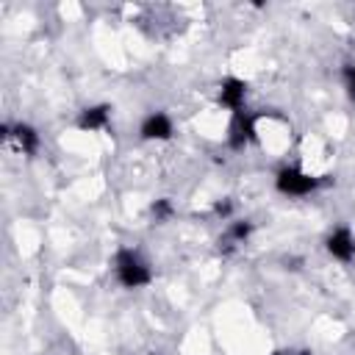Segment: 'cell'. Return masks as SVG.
I'll use <instances>...</instances> for the list:
<instances>
[{
    "label": "cell",
    "mask_w": 355,
    "mask_h": 355,
    "mask_svg": "<svg viewBox=\"0 0 355 355\" xmlns=\"http://www.w3.org/2000/svg\"><path fill=\"white\" fill-rule=\"evenodd\" d=\"M114 269H116V277L125 288H141L153 280V272H150L147 261L136 250H119L116 258H114Z\"/></svg>",
    "instance_id": "obj_1"
},
{
    "label": "cell",
    "mask_w": 355,
    "mask_h": 355,
    "mask_svg": "<svg viewBox=\"0 0 355 355\" xmlns=\"http://www.w3.org/2000/svg\"><path fill=\"white\" fill-rule=\"evenodd\" d=\"M141 139H150V141H166L172 139V119L161 111L150 114L144 122H141Z\"/></svg>",
    "instance_id": "obj_6"
},
{
    "label": "cell",
    "mask_w": 355,
    "mask_h": 355,
    "mask_svg": "<svg viewBox=\"0 0 355 355\" xmlns=\"http://www.w3.org/2000/svg\"><path fill=\"white\" fill-rule=\"evenodd\" d=\"M250 233H252V222H233L230 225V230H227V239L230 241H247L250 239Z\"/></svg>",
    "instance_id": "obj_9"
},
{
    "label": "cell",
    "mask_w": 355,
    "mask_h": 355,
    "mask_svg": "<svg viewBox=\"0 0 355 355\" xmlns=\"http://www.w3.org/2000/svg\"><path fill=\"white\" fill-rule=\"evenodd\" d=\"M214 214L222 216V219H227V216L233 214V202H230V200H216V202H214Z\"/></svg>",
    "instance_id": "obj_12"
},
{
    "label": "cell",
    "mask_w": 355,
    "mask_h": 355,
    "mask_svg": "<svg viewBox=\"0 0 355 355\" xmlns=\"http://www.w3.org/2000/svg\"><path fill=\"white\" fill-rule=\"evenodd\" d=\"M341 80H344V89H347V94L355 100V64H347V67L341 69Z\"/></svg>",
    "instance_id": "obj_11"
},
{
    "label": "cell",
    "mask_w": 355,
    "mask_h": 355,
    "mask_svg": "<svg viewBox=\"0 0 355 355\" xmlns=\"http://www.w3.org/2000/svg\"><path fill=\"white\" fill-rule=\"evenodd\" d=\"M108 119H111V108H108L105 103H100V105H89V108L80 111V116H78V128H80V130H103V128L108 125Z\"/></svg>",
    "instance_id": "obj_7"
},
{
    "label": "cell",
    "mask_w": 355,
    "mask_h": 355,
    "mask_svg": "<svg viewBox=\"0 0 355 355\" xmlns=\"http://www.w3.org/2000/svg\"><path fill=\"white\" fill-rule=\"evenodd\" d=\"M172 211H175V208H172V202H169V200H155V202L150 205V214L155 216V222L169 219V216H172Z\"/></svg>",
    "instance_id": "obj_10"
},
{
    "label": "cell",
    "mask_w": 355,
    "mask_h": 355,
    "mask_svg": "<svg viewBox=\"0 0 355 355\" xmlns=\"http://www.w3.org/2000/svg\"><path fill=\"white\" fill-rule=\"evenodd\" d=\"M272 355H291V352H272Z\"/></svg>",
    "instance_id": "obj_13"
},
{
    "label": "cell",
    "mask_w": 355,
    "mask_h": 355,
    "mask_svg": "<svg viewBox=\"0 0 355 355\" xmlns=\"http://www.w3.org/2000/svg\"><path fill=\"white\" fill-rule=\"evenodd\" d=\"M275 186H277L280 194H288V197H305V194H311V191L319 186V180L311 178L308 172L297 169V166H283V169L277 172V178H275Z\"/></svg>",
    "instance_id": "obj_2"
},
{
    "label": "cell",
    "mask_w": 355,
    "mask_h": 355,
    "mask_svg": "<svg viewBox=\"0 0 355 355\" xmlns=\"http://www.w3.org/2000/svg\"><path fill=\"white\" fill-rule=\"evenodd\" d=\"M327 252L336 258V261H352L355 258V236L347 230V227H336L330 236H327Z\"/></svg>",
    "instance_id": "obj_5"
},
{
    "label": "cell",
    "mask_w": 355,
    "mask_h": 355,
    "mask_svg": "<svg viewBox=\"0 0 355 355\" xmlns=\"http://www.w3.org/2000/svg\"><path fill=\"white\" fill-rule=\"evenodd\" d=\"M250 141H255V119L244 111H236L227 128V144L233 150H244Z\"/></svg>",
    "instance_id": "obj_3"
},
{
    "label": "cell",
    "mask_w": 355,
    "mask_h": 355,
    "mask_svg": "<svg viewBox=\"0 0 355 355\" xmlns=\"http://www.w3.org/2000/svg\"><path fill=\"white\" fill-rule=\"evenodd\" d=\"M11 139L19 144V150H22L25 155H36V150H39V144H42V139H39L36 128H33V125H28V122L14 125V128H11Z\"/></svg>",
    "instance_id": "obj_8"
},
{
    "label": "cell",
    "mask_w": 355,
    "mask_h": 355,
    "mask_svg": "<svg viewBox=\"0 0 355 355\" xmlns=\"http://www.w3.org/2000/svg\"><path fill=\"white\" fill-rule=\"evenodd\" d=\"M244 97H247V80H241V78H225L222 80V86H219V105H225V108H230L236 114V111H241Z\"/></svg>",
    "instance_id": "obj_4"
}]
</instances>
